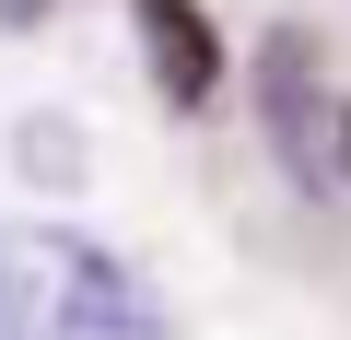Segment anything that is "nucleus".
Here are the masks:
<instances>
[{
	"label": "nucleus",
	"mask_w": 351,
	"mask_h": 340,
	"mask_svg": "<svg viewBox=\"0 0 351 340\" xmlns=\"http://www.w3.org/2000/svg\"><path fill=\"white\" fill-rule=\"evenodd\" d=\"M0 293H12V340H176V305L59 223H0Z\"/></svg>",
	"instance_id": "f257e3e1"
},
{
	"label": "nucleus",
	"mask_w": 351,
	"mask_h": 340,
	"mask_svg": "<svg viewBox=\"0 0 351 340\" xmlns=\"http://www.w3.org/2000/svg\"><path fill=\"white\" fill-rule=\"evenodd\" d=\"M258 117H269V152L293 164V188L351 200V106L328 94V59H316L304 24H281L258 47Z\"/></svg>",
	"instance_id": "f03ea898"
},
{
	"label": "nucleus",
	"mask_w": 351,
	"mask_h": 340,
	"mask_svg": "<svg viewBox=\"0 0 351 340\" xmlns=\"http://www.w3.org/2000/svg\"><path fill=\"white\" fill-rule=\"evenodd\" d=\"M141 12V36H152V82L176 94V106H211V82H223V36L188 12V0H129Z\"/></svg>",
	"instance_id": "7ed1b4c3"
},
{
	"label": "nucleus",
	"mask_w": 351,
	"mask_h": 340,
	"mask_svg": "<svg viewBox=\"0 0 351 340\" xmlns=\"http://www.w3.org/2000/svg\"><path fill=\"white\" fill-rule=\"evenodd\" d=\"M12 164L36 188H82V129L71 117H12Z\"/></svg>",
	"instance_id": "20e7f679"
},
{
	"label": "nucleus",
	"mask_w": 351,
	"mask_h": 340,
	"mask_svg": "<svg viewBox=\"0 0 351 340\" xmlns=\"http://www.w3.org/2000/svg\"><path fill=\"white\" fill-rule=\"evenodd\" d=\"M36 12H47V0H0V24H36Z\"/></svg>",
	"instance_id": "39448f33"
},
{
	"label": "nucleus",
	"mask_w": 351,
	"mask_h": 340,
	"mask_svg": "<svg viewBox=\"0 0 351 340\" xmlns=\"http://www.w3.org/2000/svg\"><path fill=\"white\" fill-rule=\"evenodd\" d=\"M0 340H12V293H0Z\"/></svg>",
	"instance_id": "423d86ee"
}]
</instances>
